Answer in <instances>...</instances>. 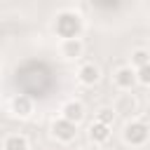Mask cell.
<instances>
[{
    "mask_svg": "<svg viewBox=\"0 0 150 150\" xmlns=\"http://www.w3.org/2000/svg\"><path fill=\"white\" fill-rule=\"evenodd\" d=\"M84 30V21L77 12L73 9H63L54 16V33L61 38V40H73V38H80Z\"/></svg>",
    "mask_w": 150,
    "mask_h": 150,
    "instance_id": "cell-1",
    "label": "cell"
},
{
    "mask_svg": "<svg viewBox=\"0 0 150 150\" xmlns=\"http://www.w3.org/2000/svg\"><path fill=\"white\" fill-rule=\"evenodd\" d=\"M148 138H150V127H148L145 122H141V120H131V122H127L124 129H122V141H124L127 145H131V148L145 145Z\"/></svg>",
    "mask_w": 150,
    "mask_h": 150,
    "instance_id": "cell-2",
    "label": "cell"
},
{
    "mask_svg": "<svg viewBox=\"0 0 150 150\" xmlns=\"http://www.w3.org/2000/svg\"><path fill=\"white\" fill-rule=\"evenodd\" d=\"M49 134H52V138H56L59 143H70V141H75V136H77V124H73V122H68V120H63V117H56V120L52 122V127H49Z\"/></svg>",
    "mask_w": 150,
    "mask_h": 150,
    "instance_id": "cell-3",
    "label": "cell"
},
{
    "mask_svg": "<svg viewBox=\"0 0 150 150\" xmlns=\"http://www.w3.org/2000/svg\"><path fill=\"white\" fill-rule=\"evenodd\" d=\"M9 112H12L14 117H19V120L30 117V115H33V98L26 96V94L12 96V101H9Z\"/></svg>",
    "mask_w": 150,
    "mask_h": 150,
    "instance_id": "cell-4",
    "label": "cell"
},
{
    "mask_svg": "<svg viewBox=\"0 0 150 150\" xmlns=\"http://www.w3.org/2000/svg\"><path fill=\"white\" fill-rule=\"evenodd\" d=\"M59 112H61L59 117H63V120H68V122H73V124H80V122L84 120V105H82L80 101H75V98L66 101Z\"/></svg>",
    "mask_w": 150,
    "mask_h": 150,
    "instance_id": "cell-5",
    "label": "cell"
},
{
    "mask_svg": "<svg viewBox=\"0 0 150 150\" xmlns=\"http://www.w3.org/2000/svg\"><path fill=\"white\" fill-rule=\"evenodd\" d=\"M112 80H115L117 89H122V91H131L134 84H136V70H134L131 66H122V68L115 70Z\"/></svg>",
    "mask_w": 150,
    "mask_h": 150,
    "instance_id": "cell-6",
    "label": "cell"
},
{
    "mask_svg": "<svg viewBox=\"0 0 150 150\" xmlns=\"http://www.w3.org/2000/svg\"><path fill=\"white\" fill-rule=\"evenodd\" d=\"M77 80H80V84H84V87H94V84L101 80V68H98L96 63H82L80 70H77Z\"/></svg>",
    "mask_w": 150,
    "mask_h": 150,
    "instance_id": "cell-7",
    "label": "cell"
},
{
    "mask_svg": "<svg viewBox=\"0 0 150 150\" xmlns=\"http://www.w3.org/2000/svg\"><path fill=\"white\" fill-rule=\"evenodd\" d=\"M84 52V45L80 38H73V40H61V56L68 59V61H77Z\"/></svg>",
    "mask_w": 150,
    "mask_h": 150,
    "instance_id": "cell-8",
    "label": "cell"
},
{
    "mask_svg": "<svg viewBox=\"0 0 150 150\" xmlns=\"http://www.w3.org/2000/svg\"><path fill=\"white\" fill-rule=\"evenodd\" d=\"M110 129H112V127H108V124L91 122V127H89V138H91V143H96V145L108 143V141H110V136H112V131H110Z\"/></svg>",
    "mask_w": 150,
    "mask_h": 150,
    "instance_id": "cell-9",
    "label": "cell"
},
{
    "mask_svg": "<svg viewBox=\"0 0 150 150\" xmlns=\"http://www.w3.org/2000/svg\"><path fill=\"white\" fill-rule=\"evenodd\" d=\"M2 150H30L28 138L21 134H7L2 141Z\"/></svg>",
    "mask_w": 150,
    "mask_h": 150,
    "instance_id": "cell-10",
    "label": "cell"
},
{
    "mask_svg": "<svg viewBox=\"0 0 150 150\" xmlns=\"http://www.w3.org/2000/svg\"><path fill=\"white\" fill-rule=\"evenodd\" d=\"M145 63H150V49L136 47V49L131 52V56H129V66L136 70V68H141V66H145Z\"/></svg>",
    "mask_w": 150,
    "mask_h": 150,
    "instance_id": "cell-11",
    "label": "cell"
},
{
    "mask_svg": "<svg viewBox=\"0 0 150 150\" xmlns=\"http://www.w3.org/2000/svg\"><path fill=\"white\" fill-rule=\"evenodd\" d=\"M112 110H115V112H136V101H134V96H131V94H124Z\"/></svg>",
    "mask_w": 150,
    "mask_h": 150,
    "instance_id": "cell-12",
    "label": "cell"
},
{
    "mask_svg": "<svg viewBox=\"0 0 150 150\" xmlns=\"http://www.w3.org/2000/svg\"><path fill=\"white\" fill-rule=\"evenodd\" d=\"M94 122H101V124L112 127V122H115V110H112V108H101V110L96 112V120H94Z\"/></svg>",
    "mask_w": 150,
    "mask_h": 150,
    "instance_id": "cell-13",
    "label": "cell"
},
{
    "mask_svg": "<svg viewBox=\"0 0 150 150\" xmlns=\"http://www.w3.org/2000/svg\"><path fill=\"white\" fill-rule=\"evenodd\" d=\"M136 82L143 84V87H150V63L136 68Z\"/></svg>",
    "mask_w": 150,
    "mask_h": 150,
    "instance_id": "cell-14",
    "label": "cell"
},
{
    "mask_svg": "<svg viewBox=\"0 0 150 150\" xmlns=\"http://www.w3.org/2000/svg\"><path fill=\"white\" fill-rule=\"evenodd\" d=\"M84 150H103V148H101V145H96V143H91V145H87Z\"/></svg>",
    "mask_w": 150,
    "mask_h": 150,
    "instance_id": "cell-15",
    "label": "cell"
}]
</instances>
